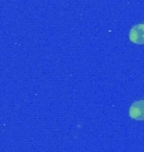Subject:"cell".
<instances>
[{"mask_svg": "<svg viewBox=\"0 0 144 152\" xmlns=\"http://www.w3.org/2000/svg\"><path fill=\"white\" fill-rule=\"evenodd\" d=\"M129 39L135 45H144V23L132 27L129 32Z\"/></svg>", "mask_w": 144, "mask_h": 152, "instance_id": "obj_1", "label": "cell"}, {"mask_svg": "<svg viewBox=\"0 0 144 152\" xmlns=\"http://www.w3.org/2000/svg\"><path fill=\"white\" fill-rule=\"evenodd\" d=\"M129 115L135 121H144V100H138L132 104Z\"/></svg>", "mask_w": 144, "mask_h": 152, "instance_id": "obj_2", "label": "cell"}]
</instances>
